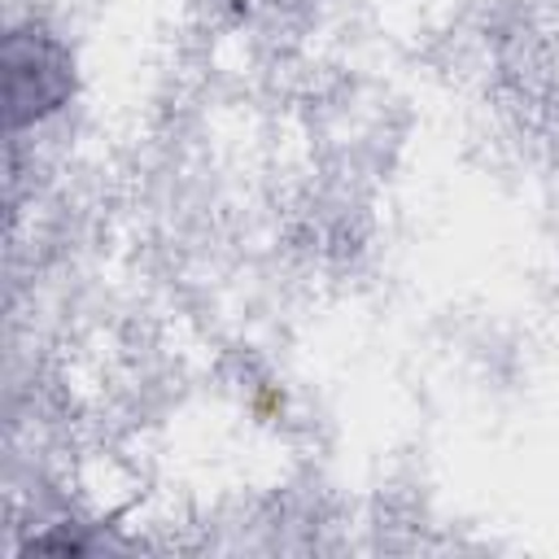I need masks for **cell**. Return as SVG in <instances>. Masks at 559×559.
Masks as SVG:
<instances>
[{"mask_svg":"<svg viewBox=\"0 0 559 559\" xmlns=\"http://www.w3.org/2000/svg\"><path fill=\"white\" fill-rule=\"evenodd\" d=\"M4 66H9V118H13V127L52 114L70 92L66 48L35 26L9 35Z\"/></svg>","mask_w":559,"mask_h":559,"instance_id":"1","label":"cell"}]
</instances>
